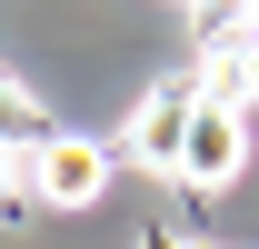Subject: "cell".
<instances>
[{
  "instance_id": "obj_4",
  "label": "cell",
  "mask_w": 259,
  "mask_h": 249,
  "mask_svg": "<svg viewBox=\"0 0 259 249\" xmlns=\"http://www.w3.org/2000/svg\"><path fill=\"white\" fill-rule=\"evenodd\" d=\"M199 100H209V110H239V120L259 110V40L249 30H229L220 50L199 60Z\"/></svg>"
},
{
  "instance_id": "obj_3",
  "label": "cell",
  "mask_w": 259,
  "mask_h": 249,
  "mask_svg": "<svg viewBox=\"0 0 259 249\" xmlns=\"http://www.w3.org/2000/svg\"><path fill=\"white\" fill-rule=\"evenodd\" d=\"M190 100H199V90H150L140 110H130V130H120V159H140V170H180V140H190Z\"/></svg>"
},
{
  "instance_id": "obj_5",
  "label": "cell",
  "mask_w": 259,
  "mask_h": 249,
  "mask_svg": "<svg viewBox=\"0 0 259 249\" xmlns=\"http://www.w3.org/2000/svg\"><path fill=\"white\" fill-rule=\"evenodd\" d=\"M0 140H10V150H40V140H50V110H40L10 70H0Z\"/></svg>"
},
{
  "instance_id": "obj_2",
  "label": "cell",
  "mask_w": 259,
  "mask_h": 249,
  "mask_svg": "<svg viewBox=\"0 0 259 249\" xmlns=\"http://www.w3.org/2000/svg\"><path fill=\"white\" fill-rule=\"evenodd\" d=\"M239 170H249V120L190 100V140H180V170H169V180H180V189H229Z\"/></svg>"
},
{
  "instance_id": "obj_7",
  "label": "cell",
  "mask_w": 259,
  "mask_h": 249,
  "mask_svg": "<svg viewBox=\"0 0 259 249\" xmlns=\"http://www.w3.org/2000/svg\"><path fill=\"white\" fill-rule=\"evenodd\" d=\"M239 30H249V40H259V0H239Z\"/></svg>"
},
{
  "instance_id": "obj_1",
  "label": "cell",
  "mask_w": 259,
  "mask_h": 249,
  "mask_svg": "<svg viewBox=\"0 0 259 249\" xmlns=\"http://www.w3.org/2000/svg\"><path fill=\"white\" fill-rule=\"evenodd\" d=\"M20 180H30V199H50V210H90L100 189H110V140H70V130H50V140L20 159Z\"/></svg>"
},
{
  "instance_id": "obj_6",
  "label": "cell",
  "mask_w": 259,
  "mask_h": 249,
  "mask_svg": "<svg viewBox=\"0 0 259 249\" xmlns=\"http://www.w3.org/2000/svg\"><path fill=\"white\" fill-rule=\"evenodd\" d=\"M20 159H30V150H10V140H0V210H10V189H20Z\"/></svg>"
}]
</instances>
